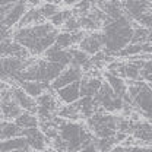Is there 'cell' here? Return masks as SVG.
I'll list each match as a JSON object with an SVG mask.
<instances>
[{
  "mask_svg": "<svg viewBox=\"0 0 152 152\" xmlns=\"http://www.w3.org/2000/svg\"><path fill=\"white\" fill-rule=\"evenodd\" d=\"M58 34V29L53 23L44 22L32 26L18 28L13 34V39L22 44L31 53V56H39L56 44Z\"/></svg>",
  "mask_w": 152,
  "mask_h": 152,
  "instance_id": "cell-1",
  "label": "cell"
},
{
  "mask_svg": "<svg viewBox=\"0 0 152 152\" xmlns=\"http://www.w3.org/2000/svg\"><path fill=\"white\" fill-rule=\"evenodd\" d=\"M133 32H134V22H132L126 15L120 19H115L104 25V50L107 54L117 57V54L132 44Z\"/></svg>",
  "mask_w": 152,
  "mask_h": 152,
  "instance_id": "cell-2",
  "label": "cell"
},
{
  "mask_svg": "<svg viewBox=\"0 0 152 152\" xmlns=\"http://www.w3.org/2000/svg\"><path fill=\"white\" fill-rule=\"evenodd\" d=\"M67 66H64V64L53 63V61H48L45 58L34 60V63L22 72L19 82L20 80H37V82H44V83H51L53 80H56L61 75V72Z\"/></svg>",
  "mask_w": 152,
  "mask_h": 152,
  "instance_id": "cell-3",
  "label": "cell"
},
{
  "mask_svg": "<svg viewBox=\"0 0 152 152\" xmlns=\"http://www.w3.org/2000/svg\"><path fill=\"white\" fill-rule=\"evenodd\" d=\"M86 127L96 137H114L117 133V115L107 111L95 113L92 117L86 118Z\"/></svg>",
  "mask_w": 152,
  "mask_h": 152,
  "instance_id": "cell-4",
  "label": "cell"
},
{
  "mask_svg": "<svg viewBox=\"0 0 152 152\" xmlns=\"http://www.w3.org/2000/svg\"><path fill=\"white\" fill-rule=\"evenodd\" d=\"M95 101L107 111V113H120L124 108V99L114 92L108 82H104L98 94L94 96Z\"/></svg>",
  "mask_w": 152,
  "mask_h": 152,
  "instance_id": "cell-5",
  "label": "cell"
},
{
  "mask_svg": "<svg viewBox=\"0 0 152 152\" xmlns=\"http://www.w3.org/2000/svg\"><path fill=\"white\" fill-rule=\"evenodd\" d=\"M0 16H1V29H12L15 25L25 16V13L29 10L26 1H19L16 4H6L0 6Z\"/></svg>",
  "mask_w": 152,
  "mask_h": 152,
  "instance_id": "cell-6",
  "label": "cell"
},
{
  "mask_svg": "<svg viewBox=\"0 0 152 152\" xmlns=\"http://www.w3.org/2000/svg\"><path fill=\"white\" fill-rule=\"evenodd\" d=\"M37 115L39 120H53L58 111V98L54 89H48L37 98Z\"/></svg>",
  "mask_w": 152,
  "mask_h": 152,
  "instance_id": "cell-7",
  "label": "cell"
},
{
  "mask_svg": "<svg viewBox=\"0 0 152 152\" xmlns=\"http://www.w3.org/2000/svg\"><path fill=\"white\" fill-rule=\"evenodd\" d=\"M1 117L3 120H16L20 114L23 113V110L18 105V102L12 98L10 94V85H7V82L1 83Z\"/></svg>",
  "mask_w": 152,
  "mask_h": 152,
  "instance_id": "cell-8",
  "label": "cell"
},
{
  "mask_svg": "<svg viewBox=\"0 0 152 152\" xmlns=\"http://www.w3.org/2000/svg\"><path fill=\"white\" fill-rule=\"evenodd\" d=\"M123 9H124L126 16L132 22L137 23V20L145 13L152 10L151 0H127V1H123Z\"/></svg>",
  "mask_w": 152,
  "mask_h": 152,
  "instance_id": "cell-9",
  "label": "cell"
},
{
  "mask_svg": "<svg viewBox=\"0 0 152 152\" xmlns=\"http://www.w3.org/2000/svg\"><path fill=\"white\" fill-rule=\"evenodd\" d=\"M82 51L88 53L89 56H95L96 53L104 50V34L102 31H92L88 32L82 42L77 45Z\"/></svg>",
  "mask_w": 152,
  "mask_h": 152,
  "instance_id": "cell-10",
  "label": "cell"
},
{
  "mask_svg": "<svg viewBox=\"0 0 152 152\" xmlns=\"http://www.w3.org/2000/svg\"><path fill=\"white\" fill-rule=\"evenodd\" d=\"M82 77H83V70L80 67H76V66L70 64L61 72V75L58 76L56 80L51 82V89L58 91V89H61V88H64V86H67L73 82L80 80Z\"/></svg>",
  "mask_w": 152,
  "mask_h": 152,
  "instance_id": "cell-11",
  "label": "cell"
},
{
  "mask_svg": "<svg viewBox=\"0 0 152 152\" xmlns=\"http://www.w3.org/2000/svg\"><path fill=\"white\" fill-rule=\"evenodd\" d=\"M10 94L12 98L18 102V105L23 110V111H28V113L37 114L38 105H37V99L32 98L31 95H28L19 85H10Z\"/></svg>",
  "mask_w": 152,
  "mask_h": 152,
  "instance_id": "cell-12",
  "label": "cell"
},
{
  "mask_svg": "<svg viewBox=\"0 0 152 152\" xmlns=\"http://www.w3.org/2000/svg\"><path fill=\"white\" fill-rule=\"evenodd\" d=\"M22 136L28 139L29 148L32 151L44 152L47 149V145H50V140L47 136L42 133L39 127H32V129H22Z\"/></svg>",
  "mask_w": 152,
  "mask_h": 152,
  "instance_id": "cell-13",
  "label": "cell"
},
{
  "mask_svg": "<svg viewBox=\"0 0 152 152\" xmlns=\"http://www.w3.org/2000/svg\"><path fill=\"white\" fill-rule=\"evenodd\" d=\"M1 57H19V58H31V53L15 39L1 41Z\"/></svg>",
  "mask_w": 152,
  "mask_h": 152,
  "instance_id": "cell-14",
  "label": "cell"
},
{
  "mask_svg": "<svg viewBox=\"0 0 152 152\" xmlns=\"http://www.w3.org/2000/svg\"><path fill=\"white\" fill-rule=\"evenodd\" d=\"M57 98L60 99V102L63 104H75L76 101H79L82 96H80V80L73 82L61 89L56 91Z\"/></svg>",
  "mask_w": 152,
  "mask_h": 152,
  "instance_id": "cell-15",
  "label": "cell"
},
{
  "mask_svg": "<svg viewBox=\"0 0 152 152\" xmlns=\"http://www.w3.org/2000/svg\"><path fill=\"white\" fill-rule=\"evenodd\" d=\"M101 77H92V76H83L80 79V96H95L102 86Z\"/></svg>",
  "mask_w": 152,
  "mask_h": 152,
  "instance_id": "cell-16",
  "label": "cell"
},
{
  "mask_svg": "<svg viewBox=\"0 0 152 152\" xmlns=\"http://www.w3.org/2000/svg\"><path fill=\"white\" fill-rule=\"evenodd\" d=\"M45 60L48 61H53V63H60V64H64V66H70V61H72V54L69 50H61L58 48L56 44L53 47H50L45 53Z\"/></svg>",
  "mask_w": 152,
  "mask_h": 152,
  "instance_id": "cell-17",
  "label": "cell"
},
{
  "mask_svg": "<svg viewBox=\"0 0 152 152\" xmlns=\"http://www.w3.org/2000/svg\"><path fill=\"white\" fill-rule=\"evenodd\" d=\"M18 85L26 94L31 95L35 99L39 95L44 94L45 91L51 89V83H44V82H37V80H20Z\"/></svg>",
  "mask_w": 152,
  "mask_h": 152,
  "instance_id": "cell-18",
  "label": "cell"
},
{
  "mask_svg": "<svg viewBox=\"0 0 152 152\" xmlns=\"http://www.w3.org/2000/svg\"><path fill=\"white\" fill-rule=\"evenodd\" d=\"M132 136L143 143H152V120L136 121Z\"/></svg>",
  "mask_w": 152,
  "mask_h": 152,
  "instance_id": "cell-19",
  "label": "cell"
},
{
  "mask_svg": "<svg viewBox=\"0 0 152 152\" xmlns=\"http://www.w3.org/2000/svg\"><path fill=\"white\" fill-rule=\"evenodd\" d=\"M22 149H31L28 139L25 136H18L12 139L1 140L0 143V151L1 152H13V151H22Z\"/></svg>",
  "mask_w": 152,
  "mask_h": 152,
  "instance_id": "cell-20",
  "label": "cell"
},
{
  "mask_svg": "<svg viewBox=\"0 0 152 152\" xmlns=\"http://www.w3.org/2000/svg\"><path fill=\"white\" fill-rule=\"evenodd\" d=\"M102 76L105 77V82L110 83V86L114 89V92L118 95V96L124 98V95L127 94V91H129L127 82H124L123 77H120V76H117V75H113V73H110V72H104Z\"/></svg>",
  "mask_w": 152,
  "mask_h": 152,
  "instance_id": "cell-21",
  "label": "cell"
},
{
  "mask_svg": "<svg viewBox=\"0 0 152 152\" xmlns=\"http://www.w3.org/2000/svg\"><path fill=\"white\" fill-rule=\"evenodd\" d=\"M101 9H102V12L108 16L110 19H120L123 18L126 13H124V9H123V3L120 1V0H108V1H105L102 6H99Z\"/></svg>",
  "mask_w": 152,
  "mask_h": 152,
  "instance_id": "cell-22",
  "label": "cell"
},
{
  "mask_svg": "<svg viewBox=\"0 0 152 152\" xmlns=\"http://www.w3.org/2000/svg\"><path fill=\"white\" fill-rule=\"evenodd\" d=\"M18 136H22V129L19 127L15 121L1 120V123H0V139L1 140L18 137Z\"/></svg>",
  "mask_w": 152,
  "mask_h": 152,
  "instance_id": "cell-23",
  "label": "cell"
},
{
  "mask_svg": "<svg viewBox=\"0 0 152 152\" xmlns=\"http://www.w3.org/2000/svg\"><path fill=\"white\" fill-rule=\"evenodd\" d=\"M45 18L42 16L39 7H31L25 16L22 18V20L19 22L18 28H25V26H32V25H38V23H44Z\"/></svg>",
  "mask_w": 152,
  "mask_h": 152,
  "instance_id": "cell-24",
  "label": "cell"
},
{
  "mask_svg": "<svg viewBox=\"0 0 152 152\" xmlns=\"http://www.w3.org/2000/svg\"><path fill=\"white\" fill-rule=\"evenodd\" d=\"M15 123L18 124L20 129L39 127V118H38V115L37 114H32V113H28V111H23V113L15 120Z\"/></svg>",
  "mask_w": 152,
  "mask_h": 152,
  "instance_id": "cell-25",
  "label": "cell"
},
{
  "mask_svg": "<svg viewBox=\"0 0 152 152\" xmlns=\"http://www.w3.org/2000/svg\"><path fill=\"white\" fill-rule=\"evenodd\" d=\"M57 115L61 117V118L70 120V121H76V120H79V118L82 117V115H80V111H79V105H77V102L63 105L61 108H58Z\"/></svg>",
  "mask_w": 152,
  "mask_h": 152,
  "instance_id": "cell-26",
  "label": "cell"
},
{
  "mask_svg": "<svg viewBox=\"0 0 152 152\" xmlns=\"http://www.w3.org/2000/svg\"><path fill=\"white\" fill-rule=\"evenodd\" d=\"M148 37H149V29L143 28L140 25H136L134 22V32H133V44H145L148 42Z\"/></svg>",
  "mask_w": 152,
  "mask_h": 152,
  "instance_id": "cell-27",
  "label": "cell"
},
{
  "mask_svg": "<svg viewBox=\"0 0 152 152\" xmlns=\"http://www.w3.org/2000/svg\"><path fill=\"white\" fill-rule=\"evenodd\" d=\"M56 45L61 50H69L72 48V45H75V41H73V34L70 32H60L58 37H57Z\"/></svg>",
  "mask_w": 152,
  "mask_h": 152,
  "instance_id": "cell-28",
  "label": "cell"
},
{
  "mask_svg": "<svg viewBox=\"0 0 152 152\" xmlns=\"http://www.w3.org/2000/svg\"><path fill=\"white\" fill-rule=\"evenodd\" d=\"M139 54H143V44H129L126 48H123L117 57H121V58H124V57H133V56H139Z\"/></svg>",
  "mask_w": 152,
  "mask_h": 152,
  "instance_id": "cell-29",
  "label": "cell"
},
{
  "mask_svg": "<svg viewBox=\"0 0 152 152\" xmlns=\"http://www.w3.org/2000/svg\"><path fill=\"white\" fill-rule=\"evenodd\" d=\"M72 16H73V10L64 9V10H60L57 15H54L53 18L50 19V23H53L56 28H60V26H63L67 22V19H70Z\"/></svg>",
  "mask_w": 152,
  "mask_h": 152,
  "instance_id": "cell-30",
  "label": "cell"
},
{
  "mask_svg": "<svg viewBox=\"0 0 152 152\" xmlns=\"http://www.w3.org/2000/svg\"><path fill=\"white\" fill-rule=\"evenodd\" d=\"M39 10H41V13H42V16L45 19H51L54 15H57L58 12H60V9H58V4H54V3H51V1H47V3H44L41 7H39Z\"/></svg>",
  "mask_w": 152,
  "mask_h": 152,
  "instance_id": "cell-31",
  "label": "cell"
},
{
  "mask_svg": "<svg viewBox=\"0 0 152 152\" xmlns=\"http://www.w3.org/2000/svg\"><path fill=\"white\" fill-rule=\"evenodd\" d=\"M80 29H82V28H80V23H79V18H76L75 15L70 19H67V22L63 25V31H64V32L73 34V32H77V31H80Z\"/></svg>",
  "mask_w": 152,
  "mask_h": 152,
  "instance_id": "cell-32",
  "label": "cell"
},
{
  "mask_svg": "<svg viewBox=\"0 0 152 152\" xmlns=\"http://www.w3.org/2000/svg\"><path fill=\"white\" fill-rule=\"evenodd\" d=\"M127 137H129V134H126V133H121V132H117V133H115V136H114V139H115V142H117V143H120V142L126 140Z\"/></svg>",
  "mask_w": 152,
  "mask_h": 152,
  "instance_id": "cell-33",
  "label": "cell"
},
{
  "mask_svg": "<svg viewBox=\"0 0 152 152\" xmlns=\"http://www.w3.org/2000/svg\"><path fill=\"white\" fill-rule=\"evenodd\" d=\"M19 1H23V0H0V6H6V4H16Z\"/></svg>",
  "mask_w": 152,
  "mask_h": 152,
  "instance_id": "cell-34",
  "label": "cell"
},
{
  "mask_svg": "<svg viewBox=\"0 0 152 152\" xmlns=\"http://www.w3.org/2000/svg\"><path fill=\"white\" fill-rule=\"evenodd\" d=\"M23 1H26V3L31 4L32 7H35V6H38V4L41 3V0H23Z\"/></svg>",
  "mask_w": 152,
  "mask_h": 152,
  "instance_id": "cell-35",
  "label": "cell"
},
{
  "mask_svg": "<svg viewBox=\"0 0 152 152\" xmlns=\"http://www.w3.org/2000/svg\"><path fill=\"white\" fill-rule=\"evenodd\" d=\"M79 1H80V0H63L64 4H73V6H75L76 3H79Z\"/></svg>",
  "mask_w": 152,
  "mask_h": 152,
  "instance_id": "cell-36",
  "label": "cell"
},
{
  "mask_svg": "<svg viewBox=\"0 0 152 152\" xmlns=\"http://www.w3.org/2000/svg\"><path fill=\"white\" fill-rule=\"evenodd\" d=\"M44 152H58V151H56L54 148H47V149H45Z\"/></svg>",
  "mask_w": 152,
  "mask_h": 152,
  "instance_id": "cell-37",
  "label": "cell"
},
{
  "mask_svg": "<svg viewBox=\"0 0 152 152\" xmlns=\"http://www.w3.org/2000/svg\"><path fill=\"white\" fill-rule=\"evenodd\" d=\"M31 151H32V149H26V151H25V152H31Z\"/></svg>",
  "mask_w": 152,
  "mask_h": 152,
  "instance_id": "cell-38",
  "label": "cell"
}]
</instances>
